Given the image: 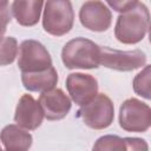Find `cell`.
<instances>
[{"label": "cell", "instance_id": "cell-16", "mask_svg": "<svg viewBox=\"0 0 151 151\" xmlns=\"http://www.w3.org/2000/svg\"><path fill=\"white\" fill-rule=\"evenodd\" d=\"M133 90L138 96H142L145 99L151 98V71L149 65L136 76L133 80Z\"/></svg>", "mask_w": 151, "mask_h": 151}, {"label": "cell", "instance_id": "cell-11", "mask_svg": "<svg viewBox=\"0 0 151 151\" xmlns=\"http://www.w3.org/2000/svg\"><path fill=\"white\" fill-rule=\"evenodd\" d=\"M42 119L44 112L39 103L31 94H24L18 101L14 114L18 126L26 130H35L41 125Z\"/></svg>", "mask_w": 151, "mask_h": 151}, {"label": "cell", "instance_id": "cell-22", "mask_svg": "<svg viewBox=\"0 0 151 151\" xmlns=\"http://www.w3.org/2000/svg\"><path fill=\"white\" fill-rule=\"evenodd\" d=\"M0 151H2V149H1V146H0Z\"/></svg>", "mask_w": 151, "mask_h": 151}, {"label": "cell", "instance_id": "cell-3", "mask_svg": "<svg viewBox=\"0 0 151 151\" xmlns=\"http://www.w3.org/2000/svg\"><path fill=\"white\" fill-rule=\"evenodd\" d=\"M73 21L74 13L70 1L51 0L45 2L42 26L47 33L55 37H61L71 31Z\"/></svg>", "mask_w": 151, "mask_h": 151}, {"label": "cell", "instance_id": "cell-18", "mask_svg": "<svg viewBox=\"0 0 151 151\" xmlns=\"http://www.w3.org/2000/svg\"><path fill=\"white\" fill-rule=\"evenodd\" d=\"M125 143L126 151H149L147 143L142 138H131L126 137L123 138Z\"/></svg>", "mask_w": 151, "mask_h": 151}, {"label": "cell", "instance_id": "cell-2", "mask_svg": "<svg viewBox=\"0 0 151 151\" xmlns=\"http://www.w3.org/2000/svg\"><path fill=\"white\" fill-rule=\"evenodd\" d=\"M99 58L100 47L85 38L70 40L61 51V60L67 68H97Z\"/></svg>", "mask_w": 151, "mask_h": 151}, {"label": "cell", "instance_id": "cell-6", "mask_svg": "<svg viewBox=\"0 0 151 151\" xmlns=\"http://www.w3.org/2000/svg\"><path fill=\"white\" fill-rule=\"evenodd\" d=\"M18 66L22 73H34L52 67V59L42 44L37 40H25L19 47Z\"/></svg>", "mask_w": 151, "mask_h": 151}, {"label": "cell", "instance_id": "cell-15", "mask_svg": "<svg viewBox=\"0 0 151 151\" xmlns=\"http://www.w3.org/2000/svg\"><path fill=\"white\" fill-rule=\"evenodd\" d=\"M18 54V41L13 37L0 39V66L9 65Z\"/></svg>", "mask_w": 151, "mask_h": 151}, {"label": "cell", "instance_id": "cell-12", "mask_svg": "<svg viewBox=\"0 0 151 151\" xmlns=\"http://www.w3.org/2000/svg\"><path fill=\"white\" fill-rule=\"evenodd\" d=\"M24 87L32 92H47L53 90L58 81V73L52 66L45 71L34 73H21Z\"/></svg>", "mask_w": 151, "mask_h": 151}, {"label": "cell", "instance_id": "cell-7", "mask_svg": "<svg viewBox=\"0 0 151 151\" xmlns=\"http://www.w3.org/2000/svg\"><path fill=\"white\" fill-rule=\"evenodd\" d=\"M145 63L146 55L140 50L119 51L110 47H100L99 65H103L104 67L127 72L144 66Z\"/></svg>", "mask_w": 151, "mask_h": 151}, {"label": "cell", "instance_id": "cell-1", "mask_svg": "<svg viewBox=\"0 0 151 151\" xmlns=\"http://www.w3.org/2000/svg\"><path fill=\"white\" fill-rule=\"evenodd\" d=\"M150 26V14L147 7L140 2L136 4L117 19L114 35L123 44H137L144 39Z\"/></svg>", "mask_w": 151, "mask_h": 151}, {"label": "cell", "instance_id": "cell-8", "mask_svg": "<svg viewBox=\"0 0 151 151\" xmlns=\"http://www.w3.org/2000/svg\"><path fill=\"white\" fill-rule=\"evenodd\" d=\"M66 87L72 100L84 106L98 94V83L94 77L85 73H71L66 79Z\"/></svg>", "mask_w": 151, "mask_h": 151}, {"label": "cell", "instance_id": "cell-21", "mask_svg": "<svg viewBox=\"0 0 151 151\" xmlns=\"http://www.w3.org/2000/svg\"><path fill=\"white\" fill-rule=\"evenodd\" d=\"M8 9V2L7 1H0V11Z\"/></svg>", "mask_w": 151, "mask_h": 151}, {"label": "cell", "instance_id": "cell-13", "mask_svg": "<svg viewBox=\"0 0 151 151\" xmlns=\"http://www.w3.org/2000/svg\"><path fill=\"white\" fill-rule=\"evenodd\" d=\"M6 151H27L32 145V136L18 125H7L0 133Z\"/></svg>", "mask_w": 151, "mask_h": 151}, {"label": "cell", "instance_id": "cell-17", "mask_svg": "<svg viewBox=\"0 0 151 151\" xmlns=\"http://www.w3.org/2000/svg\"><path fill=\"white\" fill-rule=\"evenodd\" d=\"M92 151H126L124 139L118 136H103L97 139Z\"/></svg>", "mask_w": 151, "mask_h": 151}, {"label": "cell", "instance_id": "cell-4", "mask_svg": "<svg viewBox=\"0 0 151 151\" xmlns=\"http://www.w3.org/2000/svg\"><path fill=\"white\" fill-rule=\"evenodd\" d=\"M78 116L88 127L94 130H103L112 124L114 117V107L112 100L106 94L98 93L92 101L80 107Z\"/></svg>", "mask_w": 151, "mask_h": 151}, {"label": "cell", "instance_id": "cell-20", "mask_svg": "<svg viewBox=\"0 0 151 151\" xmlns=\"http://www.w3.org/2000/svg\"><path fill=\"white\" fill-rule=\"evenodd\" d=\"M9 20H11V15H9L8 9H2V11H0V39H1L2 35L5 34Z\"/></svg>", "mask_w": 151, "mask_h": 151}, {"label": "cell", "instance_id": "cell-5", "mask_svg": "<svg viewBox=\"0 0 151 151\" xmlns=\"http://www.w3.org/2000/svg\"><path fill=\"white\" fill-rule=\"evenodd\" d=\"M119 125L129 132H145L151 125V109L147 104L130 98L119 110Z\"/></svg>", "mask_w": 151, "mask_h": 151}, {"label": "cell", "instance_id": "cell-14", "mask_svg": "<svg viewBox=\"0 0 151 151\" xmlns=\"http://www.w3.org/2000/svg\"><path fill=\"white\" fill-rule=\"evenodd\" d=\"M42 1H14L12 4V14L21 26H34L40 18Z\"/></svg>", "mask_w": 151, "mask_h": 151}, {"label": "cell", "instance_id": "cell-9", "mask_svg": "<svg viewBox=\"0 0 151 151\" xmlns=\"http://www.w3.org/2000/svg\"><path fill=\"white\" fill-rule=\"evenodd\" d=\"M79 19L84 27L94 32H104L111 26L112 15L104 2L87 1L80 8Z\"/></svg>", "mask_w": 151, "mask_h": 151}, {"label": "cell", "instance_id": "cell-10", "mask_svg": "<svg viewBox=\"0 0 151 151\" xmlns=\"http://www.w3.org/2000/svg\"><path fill=\"white\" fill-rule=\"evenodd\" d=\"M44 117L48 120H59L71 110V100L60 88H53L40 94L38 100Z\"/></svg>", "mask_w": 151, "mask_h": 151}, {"label": "cell", "instance_id": "cell-19", "mask_svg": "<svg viewBox=\"0 0 151 151\" xmlns=\"http://www.w3.org/2000/svg\"><path fill=\"white\" fill-rule=\"evenodd\" d=\"M137 0H132V1H107V5L111 6L113 9H116L117 12L124 13L126 11H129Z\"/></svg>", "mask_w": 151, "mask_h": 151}]
</instances>
